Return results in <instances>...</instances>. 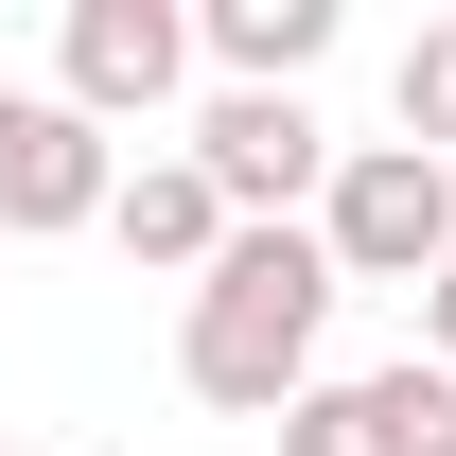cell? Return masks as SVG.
Wrapping results in <instances>:
<instances>
[{"label": "cell", "mask_w": 456, "mask_h": 456, "mask_svg": "<svg viewBox=\"0 0 456 456\" xmlns=\"http://www.w3.org/2000/svg\"><path fill=\"white\" fill-rule=\"evenodd\" d=\"M334 246L316 228H228V264L175 298V387L228 403V421H281L316 387V334H334Z\"/></svg>", "instance_id": "cell-1"}, {"label": "cell", "mask_w": 456, "mask_h": 456, "mask_svg": "<svg viewBox=\"0 0 456 456\" xmlns=\"http://www.w3.org/2000/svg\"><path fill=\"white\" fill-rule=\"evenodd\" d=\"M316 246H334V281H403L421 298L456 264V159H421V141H334Z\"/></svg>", "instance_id": "cell-2"}, {"label": "cell", "mask_w": 456, "mask_h": 456, "mask_svg": "<svg viewBox=\"0 0 456 456\" xmlns=\"http://www.w3.org/2000/svg\"><path fill=\"white\" fill-rule=\"evenodd\" d=\"M53 106L70 123H141V141H159L175 106H193V0H70L53 18Z\"/></svg>", "instance_id": "cell-3"}, {"label": "cell", "mask_w": 456, "mask_h": 456, "mask_svg": "<svg viewBox=\"0 0 456 456\" xmlns=\"http://www.w3.org/2000/svg\"><path fill=\"white\" fill-rule=\"evenodd\" d=\"M175 159L228 193V228H316V193H334V123H316V88H211Z\"/></svg>", "instance_id": "cell-4"}, {"label": "cell", "mask_w": 456, "mask_h": 456, "mask_svg": "<svg viewBox=\"0 0 456 456\" xmlns=\"http://www.w3.org/2000/svg\"><path fill=\"white\" fill-rule=\"evenodd\" d=\"M123 193V141L70 123L53 88H0V246H53V228H106Z\"/></svg>", "instance_id": "cell-5"}, {"label": "cell", "mask_w": 456, "mask_h": 456, "mask_svg": "<svg viewBox=\"0 0 456 456\" xmlns=\"http://www.w3.org/2000/svg\"><path fill=\"white\" fill-rule=\"evenodd\" d=\"M106 246L141 264V281H211V264H228V193L175 159V141H159V159H123V193H106Z\"/></svg>", "instance_id": "cell-6"}, {"label": "cell", "mask_w": 456, "mask_h": 456, "mask_svg": "<svg viewBox=\"0 0 456 456\" xmlns=\"http://www.w3.org/2000/svg\"><path fill=\"white\" fill-rule=\"evenodd\" d=\"M193 53H211V88H316L334 0H211V18H193Z\"/></svg>", "instance_id": "cell-7"}, {"label": "cell", "mask_w": 456, "mask_h": 456, "mask_svg": "<svg viewBox=\"0 0 456 456\" xmlns=\"http://www.w3.org/2000/svg\"><path fill=\"white\" fill-rule=\"evenodd\" d=\"M281 456H403V403H387V369H316V387L281 403Z\"/></svg>", "instance_id": "cell-8"}, {"label": "cell", "mask_w": 456, "mask_h": 456, "mask_svg": "<svg viewBox=\"0 0 456 456\" xmlns=\"http://www.w3.org/2000/svg\"><path fill=\"white\" fill-rule=\"evenodd\" d=\"M387 141H421V159H456V18H421L387 53Z\"/></svg>", "instance_id": "cell-9"}, {"label": "cell", "mask_w": 456, "mask_h": 456, "mask_svg": "<svg viewBox=\"0 0 456 456\" xmlns=\"http://www.w3.org/2000/svg\"><path fill=\"white\" fill-rule=\"evenodd\" d=\"M387 403H403V456H456V369H421V351H403Z\"/></svg>", "instance_id": "cell-10"}, {"label": "cell", "mask_w": 456, "mask_h": 456, "mask_svg": "<svg viewBox=\"0 0 456 456\" xmlns=\"http://www.w3.org/2000/svg\"><path fill=\"white\" fill-rule=\"evenodd\" d=\"M421 369H456V264L421 281Z\"/></svg>", "instance_id": "cell-11"}, {"label": "cell", "mask_w": 456, "mask_h": 456, "mask_svg": "<svg viewBox=\"0 0 456 456\" xmlns=\"http://www.w3.org/2000/svg\"><path fill=\"white\" fill-rule=\"evenodd\" d=\"M0 456H18V439H0Z\"/></svg>", "instance_id": "cell-12"}]
</instances>
